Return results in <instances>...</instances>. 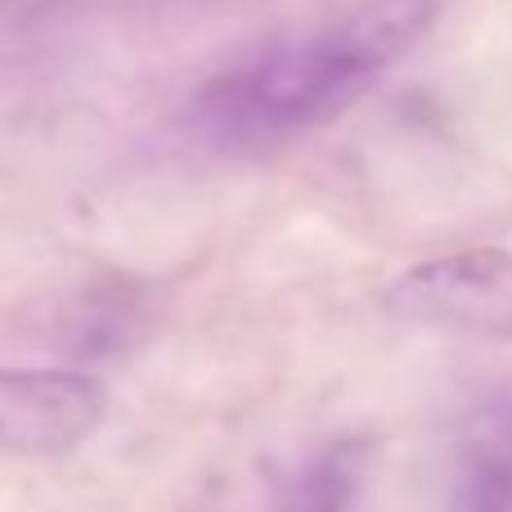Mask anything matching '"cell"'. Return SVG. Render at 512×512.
Wrapping results in <instances>:
<instances>
[{"instance_id": "cell-2", "label": "cell", "mask_w": 512, "mask_h": 512, "mask_svg": "<svg viewBox=\"0 0 512 512\" xmlns=\"http://www.w3.org/2000/svg\"><path fill=\"white\" fill-rule=\"evenodd\" d=\"M387 310L409 324L463 337H512V252L468 248L423 261L387 288Z\"/></svg>"}, {"instance_id": "cell-5", "label": "cell", "mask_w": 512, "mask_h": 512, "mask_svg": "<svg viewBox=\"0 0 512 512\" xmlns=\"http://www.w3.org/2000/svg\"><path fill=\"white\" fill-rule=\"evenodd\" d=\"M432 18H436V0H364L337 27L382 72L405 50H414L418 36L432 27Z\"/></svg>"}, {"instance_id": "cell-6", "label": "cell", "mask_w": 512, "mask_h": 512, "mask_svg": "<svg viewBox=\"0 0 512 512\" xmlns=\"http://www.w3.org/2000/svg\"><path fill=\"white\" fill-rule=\"evenodd\" d=\"M355 486V454H328L324 463L306 472V477L292 486L288 512H342L346 495Z\"/></svg>"}, {"instance_id": "cell-4", "label": "cell", "mask_w": 512, "mask_h": 512, "mask_svg": "<svg viewBox=\"0 0 512 512\" xmlns=\"http://www.w3.org/2000/svg\"><path fill=\"white\" fill-rule=\"evenodd\" d=\"M454 508L512 512V400L477 409L454 450Z\"/></svg>"}, {"instance_id": "cell-3", "label": "cell", "mask_w": 512, "mask_h": 512, "mask_svg": "<svg viewBox=\"0 0 512 512\" xmlns=\"http://www.w3.org/2000/svg\"><path fill=\"white\" fill-rule=\"evenodd\" d=\"M108 391L72 369H0V454L59 459L99 432Z\"/></svg>"}, {"instance_id": "cell-1", "label": "cell", "mask_w": 512, "mask_h": 512, "mask_svg": "<svg viewBox=\"0 0 512 512\" xmlns=\"http://www.w3.org/2000/svg\"><path fill=\"white\" fill-rule=\"evenodd\" d=\"M378 77L369 59L346 41L342 27L292 41L252 59L207 90V113L234 135H283L315 126L346 108Z\"/></svg>"}]
</instances>
